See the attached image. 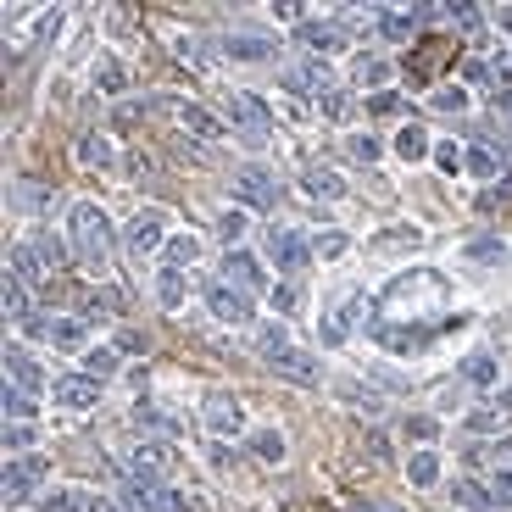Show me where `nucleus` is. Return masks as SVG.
<instances>
[{
  "mask_svg": "<svg viewBox=\"0 0 512 512\" xmlns=\"http://www.w3.org/2000/svg\"><path fill=\"white\" fill-rule=\"evenodd\" d=\"M451 67H457V34H446V28L423 34L418 45H412V56H407V78H412V84H435V78H446Z\"/></svg>",
  "mask_w": 512,
  "mask_h": 512,
  "instance_id": "f257e3e1",
  "label": "nucleus"
}]
</instances>
